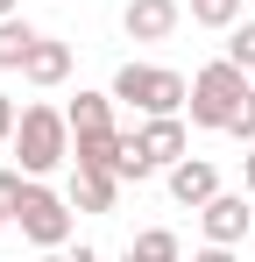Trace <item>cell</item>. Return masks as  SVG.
Listing matches in <instances>:
<instances>
[{
    "label": "cell",
    "instance_id": "1",
    "mask_svg": "<svg viewBox=\"0 0 255 262\" xmlns=\"http://www.w3.org/2000/svg\"><path fill=\"white\" fill-rule=\"evenodd\" d=\"M248 71L234 64V57H213L206 71H192V99H184V114H192V128H206V135H220V128H234V114H241V99H248Z\"/></svg>",
    "mask_w": 255,
    "mask_h": 262
},
{
    "label": "cell",
    "instance_id": "2",
    "mask_svg": "<svg viewBox=\"0 0 255 262\" xmlns=\"http://www.w3.org/2000/svg\"><path fill=\"white\" fill-rule=\"evenodd\" d=\"M14 170L29 177H50L71 163V114H57V106H22V128H14Z\"/></svg>",
    "mask_w": 255,
    "mask_h": 262
},
{
    "label": "cell",
    "instance_id": "3",
    "mask_svg": "<svg viewBox=\"0 0 255 262\" xmlns=\"http://www.w3.org/2000/svg\"><path fill=\"white\" fill-rule=\"evenodd\" d=\"M107 92H114L121 106H135V114H184L192 78H184V71H170V64H121Z\"/></svg>",
    "mask_w": 255,
    "mask_h": 262
},
{
    "label": "cell",
    "instance_id": "4",
    "mask_svg": "<svg viewBox=\"0 0 255 262\" xmlns=\"http://www.w3.org/2000/svg\"><path fill=\"white\" fill-rule=\"evenodd\" d=\"M14 227H22L36 248H64L71 227H78V213H71L64 191H50L42 177H29V191H22V206H14Z\"/></svg>",
    "mask_w": 255,
    "mask_h": 262
},
{
    "label": "cell",
    "instance_id": "5",
    "mask_svg": "<svg viewBox=\"0 0 255 262\" xmlns=\"http://www.w3.org/2000/svg\"><path fill=\"white\" fill-rule=\"evenodd\" d=\"M199 227H206V241H220V248L248 241L255 234V191H220L213 206H199Z\"/></svg>",
    "mask_w": 255,
    "mask_h": 262
},
{
    "label": "cell",
    "instance_id": "6",
    "mask_svg": "<svg viewBox=\"0 0 255 262\" xmlns=\"http://www.w3.org/2000/svg\"><path fill=\"white\" fill-rule=\"evenodd\" d=\"M177 21H184V7H177V0H128V7H121L128 43H170V36H177Z\"/></svg>",
    "mask_w": 255,
    "mask_h": 262
},
{
    "label": "cell",
    "instance_id": "7",
    "mask_svg": "<svg viewBox=\"0 0 255 262\" xmlns=\"http://www.w3.org/2000/svg\"><path fill=\"white\" fill-rule=\"evenodd\" d=\"M163 184H170V199H177V206H192V213L220 199V170H213L206 156H184V163H170V170H163Z\"/></svg>",
    "mask_w": 255,
    "mask_h": 262
},
{
    "label": "cell",
    "instance_id": "8",
    "mask_svg": "<svg viewBox=\"0 0 255 262\" xmlns=\"http://www.w3.org/2000/svg\"><path fill=\"white\" fill-rule=\"evenodd\" d=\"M135 142H142V156H149L156 170L184 163V121H177V114H149V121L135 128Z\"/></svg>",
    "mask_w": 255,
    "mask_h": 262
},
{
    "label": "cell",
    "instance_id": "9",
    "mask_svg": "<svg viewBox=\"0 0 255 262\" xmlns=\"http://www.w3.org/2000/svg\"><path fill=\"white\" fill-rule=\"evenodd\" d=\"M22 78H29V85H64V78H71V43L36 36V50L22 57Z\"/></svg>",
    "mask_w": 255,
    "mask_h": 262
},
{
    "label": "cell",
    "instance_id": "10",
    "mask_svg": "<svg viewBox=\"0 0 255 262\" xmlns=\"http://www.w3.org/2000/svg\"><path fill=\"white\" fill-rule=\"evenodd\" d=\"M121 142H128L121 128H114V135H71V163H78V170H107V177H121Z\"/></svg>",
    "mask_w": 255,
    "mask_h": 262
},
{
    "label": "cell",
    "instance_id": "11",
    "mask_svg": "<svg viewBox=\"0 0 255 262\" xmlns=\"http://www.w3.org/2000/svg\"><path fill=\"white\" fill-rule=\"evenodd\" d=\"M114 199H121V177H107V170H71V206H78V213H114Z\"/></svg>",
    "mask_w": 255,
    "mask_h": 262
},
{
    "label": "cell",
    "instance_id": "12",
    "mask_svg": "<svg viewBox=\"0 0 255 262\" xmlns=\"http://www.w3.org/2000/svg\"><path fill=\"white\" fill-rule=\"evenodd\" d=\"M64 114H71V135H114V92H78Z\"/></svg>",
    "mask_w": 255,
    "mask_h": 262
},
{
    "label": "cell",
    "instance_id": "13",
    "mask_svg": "<svg viewBox=\"0 0 255 262\" xmlns=\"http://www.w3.org/2000/svg\"><path fill=\"white\" fill-rule=\"evenodd\" d=\"M128 255H142V262H184V241H177L170 227H142V234L128 241Z\"/></svg>",
    "mask_w": 255,
    "mask_h": 262
},
{
    "label": "cell",
    "instance_id": "14",
    "mask_svg": "<svg viewBox=\"0 0 255 262\" xmlns=\"http://www.w3.org/2000/svg\"><path fill=\"white\" fill-rule=\"evenodd\" d=\"M29 50H36V29H29L22 14H7V21H0V71H22Z\"/></svg>",
    "mask_w": 255,
    "mask_h": 262
},
{
    "label": "cell",
    "instance_id": "15",
    "mask_svg": "<svg viewBox=\"0 0 255 262\" xmlns=\"http://www.w3.org/2000/svg\"><path fill=\"white\" fill-rule=\"evenodd\" d=\"M192 21L199 29H234L241 21V0H192Z\"/></svg>",
    "mask_w": 255,
    "mask_h": 262
},
{
    "label": "cell",
    "instance_id": "16",
    "mask_svg": "<svg viewBox=\"0 0 255 262\" xmlns=\"http://www.w3.org/2000/svg\"><path fill=\"white\" fill-rule=\"evenodd\" d=\"M227 57H234L241 71H255V21H248V14H241V21L227 29Z\"/></svg>",
    "mask_w": 255,
    "mask_h": 262
},
{
    "label": "cell",
    "instance_id": "17",
    "mask_svg": "<svg viewBox=\"0 0 255 262\" xmlns=\"http://www.w3.org/2000/svg\"><path fill=\"white\" fill-rule=\"evenodd\" d=\"M22 191H29V170H0V213L14 220V206H22Z\"/></svg>",
    "mask_w": 255,
    "mask_h": 262
},
{
    "label": "cell",
    "instance_id": "18",
    "mask_svg": "<svg viewBox=\"0 0 255 262\" xmlns=\"http://www.w3.org/2000/svg\"><path fill=\"white\" fill-rule=\"evenodd\" d=\"M227 135H234V142H248V149H255V92L241 99V114H234V128H227Z\"/></svg>",
    "mask_w": 255,
    "mask_h": 262
},
{
    "label": "cell",
    "instance_id": "19",
    "mask_svg": "<svg viewBox=\"0 0 255 262\" xmlns=\"http://www.w3.org/2000/svg\"><path fill=\"white\" fill-rule=\"evenodd\" d=\"M192 262H234V248H220V241H206V248H199Z\"/></svg>",
    "mask_w": 255,
    "mask_h": 262
},
{
    "label": "cell",
    "instance_id": "20",
    "mask_svg": "<svg viewBox=\"0 0 255 262\" xmlns=\"http://www.w3.org/2000/svg\"><path fill=\"white\" fill-rule=\"evenodd\" d=\"M241 170H248V191H255V149H248V156H241Z\"/></svg>",
    "mask_w": 255,
    "mask_h": 262
},
{
    "label": "cell",
    "instance_id": "21",
    "mask_svg": "<svg viewBox=\"0 0 255 262\" xmlns=\"http://www.w3.org/2000/svg\"><path fill=\"white\" fill-rule=\"evenodd\" d=\"M14 7H22V0H0V21H7V14H14Z\"/></svg>",
    "mask_w": 255,
    "mask_h": 262
},
{
    "label": "cell",
    "instance_id": "22",
    "mask_svg": "<svg viewBox=\"0 0 255 262\" xmlns=\"http://www.w3.org/2000/svg\"><path fill=\"white\" fill-rule=\"evenodd\" d=\"M42 262H71V255H57V248H42Z\"/></svg>",
    "mask_w": 255,
    "mask_h": 262
},
{
    "label": "cell",
    "instance_id": "23",
    "mask_svg": "<svg viewBox=\"0 0 255 262\" xmlns=\"http://www.w3.org/2000/svg\"><path fill=\"white\" fill-rule=\"evenodd\" d=\"M0 227H14V220H7V213H0Z\"/></svg>",
    "mask_w": 255,
    "mask_h": 262
},
{
    "label": "cell",
    "instance_id": "24",
    "mask_svg": "<svg viewBox=\"0 0 255 262\" xmlns=\"http://www.w3.org/2000/svg\"><path fill=\"white\" fill-rule=\"evenodd\" d=\"M121 262H142V255H121Z\"/></svg>",
    "mask_w": 255,
    "mask_h": 262
}]
</instances>
